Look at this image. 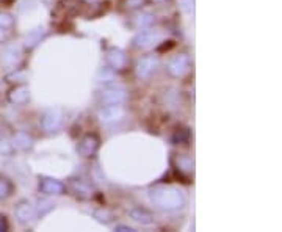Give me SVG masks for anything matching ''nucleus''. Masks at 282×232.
<instances>
[{
    "mask_svg": "<svg viewBox=\"0 0 282 232\" xmlns=\"http://www.w3.org/2000/svg\"><path fill=\"white\" fill-rule=\"evenodd\" d=\"M151 200L160 209L173 210V209H179L184 206L185 196L182 195L180 190H176L171 187H157L151 191Z\"/></svg>",
    "mask_w": 282,
    "mask_h": 232,
    "instance_id": "obj_1",
    "label": "nucleus"
},
{
    "mask_svg": "<svg viewBox=\"0 0 282 232\" xmlns=\"http://www.w3.org/2000/svg\"><path fill=\"white\" fill-rule=\"evenodd\" d=\"M157 66H158L157 57H154V55L143 57L137 64V74H138L140 79H147L155 72Z\"/></svg>",
    "mask_w": 282,
    "mask_h": 232,
    "instance_id": "obj_2",
    "label": "nucleus"
},
{
    "mask_svg": "<svg viewBox=\"0 0 282 232\" xmlns=\"http://www.w3.org/2000/svg\"><path fill=\"white\" fill-rule=\"evenodd\" d=\"M14 213H16V218H18L22 224H28L31 223L33 220L36 218V210L33 207L30 203L27 201H21L18 206L14 209Z\"/></svg>",
    "mask_w": 282,
    "mask_h": 232,
    "instance_id": "obj_3",
    "label": "nucleus"
},
{
    "mask_svg": "<svg viewBox=\"0 0 282 232\" xmlns=\"http://www.w3.org/2000/svg\"><path fill=\"white\" fill-rule=\"evenodd\" d=\"M190 68V58L187 55H179L170 63V72L176 77L184 75Z\"/></svg>",
    "mask_w": 282,
    "mask_h": 232,
    "instance_id": "obj_4",
    "label": "nucleus"
},
{
    "mask_svg": "<svg viewBox=\"0 0 282 232\" xmlns=\"http://www.w3.org/2000/svg\"><path fill=\"white\" fill-rule=\"evenodd\" d=\"M61 123H63V116L58 110H51L49 113H46V116L43 118V127L49 132L58 129Z\"/></svg>",
    "mask_w": 282,
    "mask_h": 232,
    "instance_id": "obj_5",
    "label": "nucleus"
},
{
    "mask_svg": "<svg viewBox=\"0 0 282 232\" xmlns=\"http://www.w3.org/2000/svg\"><path fill=\"white\" fill-rule=\"evenodd\" d=\"M99 146V140L97 137L94 135H88L85 137L84 140H82L80 146H78V151L84 154V157H91L94 152H96V149Z\"/></svg>",
    "mask_w": 282,
    "mask_h": 232,
    "instance_id": "obj_6",
    "label": "nucleus"
},
{
    "mask_svg": "<svg viewBox=\"0 0 282 232\" xmlns=\"http://www.w3.org/2000/svg\"><path fill=\"white\" fill-rule=\"evenodd\" d=\"M124 116V108L119 104L108 105L101 111V120L102 121H116Z\"/></svg>",
    "mask_w": 282,
    "mask_h": 232,
    "instance_id": "obj_7",
    "label": "nucleus"
},
{
    "mask_svg": "<svg viewBox=\"0 0 282 232\" xmlns=\"http://www.w3.org/2000/svg\"><path fill=\"white\" fill-rule=\"evenodd\" d=\"M39 190L47 193V195H61L64 191V185L60 180L54 179H44L39 184Z\"/></svg>",
    "mask_w": 282,
    "mask_h": 232,
    "instance_id": "obj_8",
    "label": "nucleus"
},
{
    "mask_svg": "<svg viewBox=\"0 0 282 232\" xmlns=\"http://www.w3.org/2000/svg\"><path fill=\"white\" fill-rule=\"evenodd\" d=\"M107 60H108V63L113 66L114 69L124 68L126 63H127L126 54H124L123 51H119V49H111V51L108 52V55H107Z\"/></svg>",
    "mask_w": 282,
    "mask_h": 232,
    "instance_id": "obj_9",
    "label": "nucleus"
},
{
    "mask_svg": "<svg viewBox=\"0 0 282 232\" xmlns=\"http://www.w3.org/2000/svg\"><path fill=\"white\" fill-rule=\"evenodd\" d=\"M28 97H30V93H28V88L27 87H18V88H14L8 94V99H10L13 104H16V105L25 104L28 101Z\"/></svg>",
    "mask_w": 282,
    "mask_h": 232,
    "instance_id": "obj_10",
    "label": "nucleus"
},
{
    "mask_svg": "<svg viewBox=\"0 0 282 232\" xmlns=\"http://www.w3.org/2000/svg\"><path fill=\"white\" fill-rule=\"evenodd\" d=\"M126 99V91L124 90H108L102 94V101L108 105L121 104Z\"/></svg>",
    "mask_w": 282,
    "mask_h": 232,
    "instance_id": "obj_11",
    "label": "nucleus"
},
{
    "mask_svg": "<svg viewBox=\"0 0 282 232\" xmlns=\"http://www.w3.org/2000/svg\"><path fill=\"white\" fill-rule=\"evenodd\" d=\"M157 40H158V33H155L152 30H147V31L140 33V35L135 38V44L138 47H149V46H152Z\"/></svg>",
    "mask_w": 282,
    "mask_h": 232,
    "instance_id": "obj_12",
    "label": "nucleus"
},
{
    "mask_svg": "<svg viewBox=\"0 0 282 232\" xmlns=\"http://www.w3.org/2000/svg\"><path fill=\"white\" fill-rule=\"evenodd\" d=\"M13 191H14V184L11 182V179H8L4 174H0V201L8 200V198L13 195Z\"/></svg>",
    "mask_w": 282,
    "mask_h": 232,
    "instance_id": "obj_13",
    "label": "nucleus"
},
{
    "mask_svg": "<svg viewBox=\"0 0 282 232\" xmlns=\"http://www.w3.org/2000/svg\"><path fill=\"white\" fill-rule=\"evenodd\" d=\"M130 217L134 218L135 221L143 223V224H151L152 223V215L149 213L147 210H144V209H134V210H130Z\"/></svg>",
    "mask_w": 282,
    "mask_h": 232,
    "instance_id": "obj_14",
    "label": "nucleus"
},
{
    "mask_svg": "<svg viewBox=\"0 0 282 232\" xmlns=\"http://www.w3.org/2000/svg\"><path fill=\"white\" fill-rule=\"evenodd\" d=\"M18 60H19V51L16 47H10L5 51V54H2V63L7 66H14Z\"/></svg>",
    "mask_w": 282,
    "mask_h": 232,
    "instance_id": "obj_15",
    "label": "nucleus"
},
{
    "mask_svg": "<svg viewBox=\"0 0 282 232\" xmlns=\"http://www.w3.org/2000/svg\"><path fill=\"white\" fill-rule=\"evenodd\" d=\"M72 187H74L75 195L80 196V198H90L91 196V190L85 184H82V182H72Z\"/></svg>",
    "mask_w": 282,
    "mask_h": 232,
    "instance_id": "obj_16",
    "label": "nucleus"
},
{
    "mask_svg": "<svg viewBox=\"0 0 282 232\" xmlns=\"http://www.w3.org/2000/svg\"><path fill=\"white\" fill-rule=\"evenodd\" d=\"M14 146H18V147H21V149H28V147L31 146V140H30L27 135L19 134L18 137L14 138Z\"/></svg>",
    "mask_w": 282,
    "mask_h": 232,
    "instance_id": "obj_17",
    "label": "nucleus"
},
{
    "mask_svg": "<svg viewBox=\"0 0 282 232\" xmlns=\"http://www.w3.org/2000/svg\"><path fill=\"white\" fill-rule=\"evenodd\" d=\"M13 25V18L10 14H0V27L2 28H8V27H11Z\"/></svg>",
    "mask_w": 282,
    "mask_h": 232,
    "instance_id": "obj_18",
    "label": "nucleus"
},
{
    "mask_svg": "<svg viewBox=\"0 0 282 232\" xmlns=\"http://www.w3.org/2000/svg\"><path fill=\"white\" fill-rule=\"evenodd\" d=\"M13 151V146L8 143V141H4V140H0V154H10Z\"/></svg>",
    "mask_w": 282,
    "mask_h": 232,
    "instance_id": "obj_19",
    "label": "nucleus"
},
{
    "mask_svg": "<svg viewBox=\"0 0 282 232\" xmlns=\"http://www.w3.org/2000/svg\"><path fill=\"white\" fill-rule=\"evenodd\" d=\"M10 229V224H8V220L5 215L0 213V232H4V230H8Z\"/></svg>",
    "mask_w": 282,
    "mask_h": 232,
    "instance_id": "obj_20",
    "label": "nucleus"
},
{
    "mask_svg": "<svg viewBox=\"0 0 282 232\" xmlns=\"http://www.w3.org/2000/svg\"><path fill=\"white\" fill-rule=\"evenodd\" d=\"M144 0H127V7L130 8H138V7H143Z\"/></svg>",
    "mask_w": 282,
    "mask_h": 232,
    "instance_id": "obj_21",
    "label": "nucleus"
},
{
    "mask_svg": "<svg viewBox=\"0 0 282 232\" xmlns=\"http://www.w3.org/2000/svg\"><path fill=\"white\" fill-rule=\"evenodd\" d=\"M4 40H5V28L0 27V43H4Z\"/></svg>",
    "mask_w": 282,
    "mask_h": 232,
    "instance_id": "obj_22",
    "label": "nucleus"
},
{
    "mask_svg": "<svg viewBox=\"0 0 282 232\" xmlns=\"http://www.w3.org/2000/svg\"><path fill=\"white\" fill-rule=\"evenodd\" d=\"M116 229H118V230H134V229H132V227H126V226H118V227H116Z\"/></svg>",
    "mask_w": 282,
    "mask_h": 232,
    "instance_id": "obj_23",
    "label": "nucleus"
},
{
    "mask_svg": "<svg viewBox=\"0 0 282 232\" xmlns=\"http://www.w3.org/2000/svg\"><path fill=\"white\" fill-rule=\"evenodd\" d=\"M88 2H96V0H88Z\"/></svg>",
    "mask_w": 282,
    "mask_h": 232,
    "instance_id": "obj_24",
    "label": "nucleus"
},
{
    "mask_svg": "<svg viewBox=\"0 0 282 232\" xmlns=\"http://www.w3.org/2000/svg\"><path fill=\"white\" fill-rule=\"evenodd\" d=\"M157 2H160V0H157Z\"/></svg>",
    "mask_w": 282,
    "mask_h": 232,
    "instance_id": "obj_25",
    "label": "nucleus"
}]
</instances>
